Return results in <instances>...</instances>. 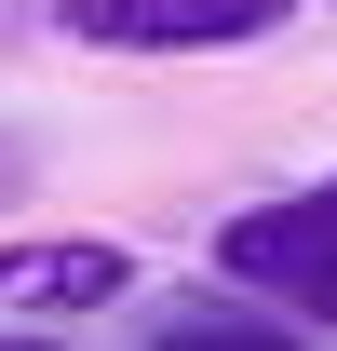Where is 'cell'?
Here are the masks:
<instances>
[{
  "instance_id": "7a4b0ae2",
  "label": "cell",
  "mask_w": 337,
  "mask_h": 351,
  "mask_svg": "<svg viewBox=\"0 0 337 351\" xmlns=\"http://www.w3.org/2000/svg\"><path fill=\"white\" fill-rule=\"evenodd\" d=\"M149 284L135 243L108 230H54V243H0V324H108Z\"/></svg>"
},
{
  "instance_id": "6da1fadb",
  "label": "cell",
  "mask_w": 337,
  "mask_h": 351,
  "mask_svg": "<svg viewBox=\"0 0 337 351\" xmlns=\"http://www.w3.org/2000/svg\"><path fill=\"white\" fill-rule=\"evenodd\" d=\"M216 284H243V298H270L284 324H310V311L337 298V176L216 217Z\"/></svg>"
},
{
  "instance_id": "3957f363",
  "label": "cell",
  "mask_w": 337,
  "mask_h": 351,
  "mask_svg": "<svg viewBox=\"0 0 337 351\" xmlns=\"http://www.w3.org/2000/svg\"><path fill=\"white\" fill-rule=\"evenodd\" d=\"M54 27L95 54H243L297 27V0H54Z\"/></svg>"
},
{
  "instance_id": "277c9868",
  "label": "cell",
  "mask_w": 337,
  "mask_h": 351,
  "mask_svg": "<svg viewBox=\"0 0 337 351\" xmlns=\"http://www.w3.org/2000/svg\"><path fill=\"white\" fill-rule=\"evenodd\" d=\"M310 324H337V298H324V311H310Z\"/></svg>"
}]
</instances>
